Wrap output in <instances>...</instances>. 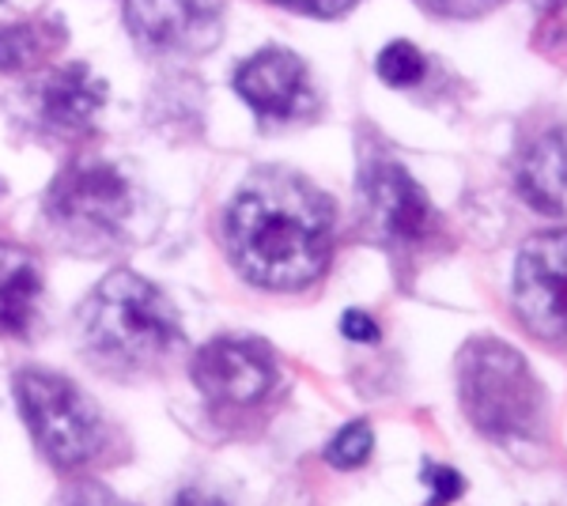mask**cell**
<instances>
[{
	"mask_svg": "<svg viewBox=\"0 0 567 506\" xmlns=\"http://www.w3.org/2000/svg\"><path fill=\"white\" fill-rule=\"evenodd\" d=\"M171 506H227V499L216 492H208V487H186V492L175 495Z\"/></svg>",
	"mask_w": 567,
	"mask_h": 506,
	"instance_id": "obj_23",
	"label": "cell"
},
{
	"mask_svg": "<svg viewBox=\"0 0 567 506\" xmlns=\"http://www.w3.org/2000/svg\"><path fill=\"white\" fill-rule=\"evenodd\" d=\"M133 208V193L125 174L114 163L103 159H80L58 174L45 197V211L61 227L87 235H110L125 224Z\"/></svg>",
	"mask_w": 567,
	"mask_h": 506,
	"instance_id": "obj_6",
	"label": "cell"
},
{
	"mask_svg": "<svg viewBox=\"0 0 567 506\" xmlns=\"http://www.w3.org/2000/svg\"><path fill=\"white\" fill-rule=\"evenodd\" d=\"M416 4L432 16H443V20H477V16L499 8L503 0H416Z\"/></svg>",
	"mask_w": 567,
	"mask_h": 506,
	"instance_id": "obj_19",
	"label": "cell"
},
{
	"mask_svg": "<svg viewBox=\"0 0 567 506\" xmlns=\"http://www.w3.org/2000/svg\"><path fill=\"white\" fill-rule=\"evenodd\" d=\"M125 23L148 50L205 53L224 31V0H125Z\"/></svg>",
	"mask_w": 567,
	"mask_h": 506,
	"instance_id": "obj_8",
	"label": "cell"
},
{
	"mask_svg": "<svg viewBox=\"0 0 567 506\" xmlns=\"http://www.w3.org/2000/svg\"><path fill=\"white\" fill-rule=\"evenodd\" d=\"M224 235L254 288L303 291L333 254V205L296 174H261L231 200Z\"/></svg>",
	"mask_w": 567,
	"mask_h": 506,
	"instance_id": "obj_1",
	"label": "cell"
},
{
	"mask_svg": "<svg viewBox=\"0 0 567 506\" xmlns=\"http://www.w3.org/2000/svg\"><path fill=\"white\" fill-rule=\"evenodd\" d=\"M515 186L542 216H567V122L545 125L523 144Z\"/></svg>",
	"mask_w": 567,
	"mask_h": 506,
	"instance_id": "obj_11",
	"label": "cell"
},
{
	"mask_svg": "<svg viewBox=\"0 0 567 506\" xmlns=\"http://www.w3.org/2000/svg\"><path fill=\"white\" fill-rule=\"evenodd\" d=\"M537 42L556 50V45H567V0H545L542 4V34Z\"/></svg>",
	"mask_w": 567,
	"mask_h": 506,
	"instance_id": "obj_20",
	"label": "cell"
},
{
	"mask_svg": "<svg viewBox=\"0 0 567 506\" xmlns=\"http://www.w3.org/2000/svg\"><path fill=\"white\" fill-rule=\"evenodd\" d=\"M280 8H291V12L303 16H318V20H333V16H344L349 8H355L360 0H272Z\"/></svg>",
	"mask_w": 567,
	"mask_h": 506,
	"instance_id": "obj_21",
	"label": "cell"
},
{
	"mask_svg": "<svg viewBox=\"0 0 567 506\" xmlns=\"http://www.w3.org/2000/svg\"><path fill=\"white\" fill-rule=\"evenodd\" d=\"M458 397L473 427L488 438H537L545 431V390L507 340L477 337L458 355Z\"/></svg>",
	"mask_w": 567,
	"mask_h": 506,
	"instance_id": "obj_2",
	"label": "cell"
},
{
	"mask_svg": "<svg viewBox=\"0 0 567 506\" xmlns=\"http://www.w3.org/2000/svg\"><path fill=\"white\" fill-rule=\"evenodd\" d=\"M360 208L371 231L390 242H424L435 231L439 216L420 189V182L393 159L363 163L360 174Z\"/></svg>",
	"mask_w": 567,
	"mask_h": 506,
	"instance_id": "obj_7",
	"label": "cell"
},
{
	"mask_svg": "<svg viewBox=\"0 0 567 506\" xmlns=\"http://www.w3.org/2000/svg\"><path fill=\"white\" fill-rule=\"evenodd\" d=\"M371 450H374V431H371V423L355 420V423H349V427H341L333 438H329L326 462H329V465H337V468H360V465L371 457Z\"/></svg>",
	"mask_w": 567,
	"mask_h": 506,
	"instance_id": "obj_15",
	"label": "cell"
},
{
	"mask_svg": "<svg viewBox=\"0 0 567 506\" xmlns=\"http://www.w3.org/2000/svg\"><path fill=\"white\" fill-rule=\"evenodd\" d=\"M87 348L122 366L155 363L182 340L178 314L155 283L136 272H110L80 310Z\"/></svg>",
	"mask_w": 567,
	"mask_h": 506,
	"instance_id": "obj_3",
	"label": "cell"
},
{
	"mask_svg": "<svg viewBox=\"0 0 567 506\" xmlns=\"http://www.w3.org/2000/svg\"><path fill=\"white\" fill-rule=\"evenodd\" d=\"M341 333L344 340H355V344H374V340H379V326H374V318L363 314V310H344Z\"/></svg>",
	"mask_w": 567,
	"mask_h": 506,
	"instance_id": "obj_22",
	"label": "cell"
},
{
	"mask_svg": "<svg viewBox=\"0 0 567 506\" xmlns=\"http://www.w3.org/2000/svg\"><path fill=\"white\" fill-rule=\"evenodd\" d=\"M235 91L246 99V106L258 110L261 117H303L315 110V91L303 58L280 45H265L254 58H246L235 72Z\"/></svg>",
	"mask_w": 567,
	"mask_h": 506,
	"instance_id": "obj_10",
	"label": "cell"
},
{
	"mask_svg": "<svg viewBox=\"0 0 567 506\" xmlns=\"http://www.w3.org/2000/svg\"><path fill=\"white\" fill-rule=\"evenodd\" d=\"M194 382L208 401L254 404L277 385V363L258 340H208L194 355Z\"/></svg>",
	"mask_w": 567,
	"mask_h": 506,
	"instance_id": "obj_9",
	"label": "cell"
},
{
	"mask_svg": "<svg viewBox=\"0 0 567 506\" xmlns=\"http://www.w3.org/2000/svg\"><path fill=\"white\" fill-rule=\"evenodd\" d=\"M106 103V84L87 64H65L42 84V117L53 128H87Z\"/></svg>",
	"mask_w": 567,
	"mask_h": 506,
	"instance_id": "obj_12",
	"label": "cell"
},
{
	"mask_svg": "<svg viewBox=\"0 0 567 506\" xmlns=\"http://www.w3.org/2000/svg\"><path fill=\"white\" fill-rule=\"evenodd\" d=\"M0 189H4V186H0Z\"/></svg>",
	"mask_w": 567,
	"mask_h": 506,
	"instance_id": "obj_24",
	"label": "cell"
},
{
	"mask_svg": "<svg viewBox=\"0 0 567 506\" xmlns=\"http://www.w3.org/2000/svg\"><path fill=\"white\" fill-rule=\"evenodd\" d=\"M42 296V269L27 250L0 246V333L23 337Z\"/></svg>",
	"mask_w": 567,
	"mask_h": 506,
	"instance_id": "obj_13",
	"label": "cell"
},
{
	"mask_svg": "<svg viewBox=\"0 0 567 506\" xmlns=\"http://www.w3.org/2000/svg\"><path fill=\"white\" fill-rule=\"evenodd\" d=\"M16 404L31 438L58 468H76L103 450V420L61 374L23 366L16 374Z\"/></svg>",
	"mask_w": 567,
	"mask_h": 506,
	"instance_id": "obj_4",
	"label": "cell"
},
{
	"mask_svg": "<svg viewBox=\"0 0 567 506\" xmlns=\"http://www.w3.org/2000/svg\"><path fill=\"white\" fill-rule=\"evenodd\" d=\"M42 42L31 23L0 27V72H23L39 58Z\"/></svg>",
	"mask_w": 567,
	"mask_h": 506,
	"instance_id": "obj_16",
	"label": "cell"
},
{
	"mask_svg": "<svg viewBox=\"0 0 567 506\" xmlns=\"http://www.w3.org/2000/svg\"><path fill=\"white\" fill-rule=\"evenodd\" d=\"M374 72H379V80L390 87H413L427 72V61L413 42H390L386 50L379 53V61H374Z\"/></svg>",
	"mask_w": 567,
	"mask_h": 506,
	"instance_id": "obj_14",
	"label": "cell"
},
{
	"mask_svg": "<svg viewBox=\"0 0 567 506\" xmlns=\"http://www.w3.org/2000/svg\"><path fill=\"white\" fill-rule=\"evenodd\" d=\"M515 310L534 337L567 340V231L526 238L515 261Z\"/></svg>",
	"mask_w": 567,
	"mask_h": 506,
	"instance_id": "obj_5",
	"label": "cell"
},
{
	"mask_svg": "<svg viewBox=\"0 0 567 506\" xmlns=\"http://www.w3.org/2000/svg\"><path fill=\"white\" fill-rule=\"evenodd\" d=\"M58 506H136V503L122 499L114 487H106L99 481H72L65 492H61Z\"/></svg>",
	"mask_w": 567,
	"mask_h": 506,
	"instance_id": "obj_18",
	"label": "cell"
},
{
	"mask_svg": "<svg viewBox=\"0 0 567 506\" xmlns=\"http://www.w3.org/2000/svg\"><path fill=\"white\" fill-rule=\"evenodd\" d=\"M420 481L427 484V506H451L454 499H462V492H465L462 473H454L451 465H439V462H424Z\"/></svg>",
	"mask_w": 567,
	"mask_h": 506,
	"instance_id": "obj_17",
	"label": "cell"
}]
</instances>
